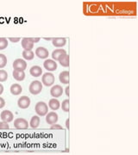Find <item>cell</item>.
I'll list each match as a JSON object with an SVG mask.
<instances>
[{"label":"cell","mask_w":138,"mask_h":155,"mask_svg":"<svg viewBox=\"0 0 138 155\" xmlns=\"http://www.w3.org/2000/svg\"><path fill=\"white\" fill-rule=\"evenodd\" d=\"M49 106L51 110H59V108L61 107V104L58 100L56 98H52L49 100Z\"/></svg>","instance_id":"d6986e66"},{"label":"cell","mask_w":138,"mask_h":155,"mask_svg":"<svg viewBox=\"0 0 138 155\" xmlns=\"http://www.w3.org/2000/svg\"><path fill=\"white\" fill-rule=\"evenodd\" d=\"M8 47V41L6 38H0V50L5 49Z\"/></svg>","instance_id":"d4e9b609"},{"label":"cell","mask_w":138,"mask_h":155,"mask_svg":"<svg viewBox=\"0 0 138 155\" xmlns=\"http://www.w3.org/2000/svg\"><path fill=\"white\" fill-rule=\"evenodd\" d=\"M5 106V101L4 98L0 97V109L4 108Z\"/></svg>","instance_id":"f1b7e54d"},{"label":"cell","mask_w":138,"mask_h":155,"mask_svg":"<svg viewBox=\"0 0 138 155\" xmlns=\"http://www.w3.org/2000/svg\"><path fill=\"white\" fill-rule=\"evenodd\" d=\"M46 122L48 124L52 125L58 122V115L55 112H49L46 115Z\"/></svg>","instance_id":"8fae6325"},{"label":"cell","mask_w":138,"mask_h":155,"mask_svg":"<svg viewBox=\"0 0 138 155\" xmlns=\"http://www.w3.org/2000/svg\"><path fill=\"white\" fill-rule=\"evenodd\" d=\"M10 91H11V94L14 95V96H17V95L21 94V92L22 91V88L20 84H12L11 86Z\"/></svg>","instance_id":"9a60e30c"},{"label":"cell","mask_w":138,"mask_h":155,"mask_svg":"<svg viewBox=\"0 0 138 155\" xmlns=\"http://www.w3.org/2000/svg\"><path fill=\"white\" fill-rule=\"evenodd\" d=\"M13 68L14 70H19V71H24L27 68V63L24 60L17 59L13 62Z\"/></svg>","instance_id":"277c9868"},{"label":"cell","mask_w":138,"mask_h":155,"mask_svg":"<svg viewBox=\"0 0 138 155\" xmlns=\"http://www.w3.org/2000/svg\"><path fill=\"white\" fill-rule=\"evenodd\" d=\"M10 127L8 122H0V129H8Z\"/></svg>","instance_id":"4316f807"},{"label":"cell","mask_w":138,"mask_h":155,"mask_svg":"<svg viewBox=\"0 0 138 155\" xmlns=\"http://www.w3.org/2000/svg\"><path fill=\"white\" fill-rule=\"evenodd\" d=\"M66 127L67 129H69V119H67L66 122Z\"/></svg>","instance_id":"d6a6232c"},{"label":"cell","mask_w":138,"mask_h":155,"mask_svg":"<svg viewBox=\"0 0 138 155\" xmlns=\"http://www.w3.org/2000/svg\"><path fill=\"white\" fill-rule=\"evenodd\" d=\"M59 79H60L61 83L64 84H69V72L68 71L61 72L59 75Z\"/></svg>","instance_id":"5bb4252c"},{"label":"cell","mask_w":138,"mask_h":155,"mask_svg":"<svg viewBox=\"0 0 138 155\" xmlns=\"http://www.w3.org/2000/svg\"><path fill=\"white\" fill-rule=\"evenodd\" d=\"M3 92H4V86H3V84H0V95L2 94Z\"/></svg>","instance_id":"1f68e13d"},{"label":"cell","mask_w":138,"mask_h":155,"mask_svg":"<svg viewBox=\"0 0 138 155\" xmlns=\"http://www.w3.org/2000/svg\"><path fill=\"white\" fill-rule=\"evenodd\" d=\"M29 72H30V74H31L33 77H40V76L42 75V69L40 67H38V66H34V67H32L30 68Z\"/></svg>","instance_id":"2e32d148"},{"label":"cell","mask_w":138,"mask_h":155,"mask_svg":"<svg viewBox=\"0 0 138 155\" xmlns=\"http://www.w3.org/2000/svg\"><path fill=\"white\" fill-rule=\"evenodd\" d=\"M13 78L17 80V81H22L25 78V73L23 71H19V70H14L13 71Z\"/></svg>","instance_id":"e0dca14e"},{"label":"cell","mask_w":138,"mask_h":155,"mask_svg":"<svg viewBox=\"0 0 138 155\" xmlns=\"http://www.w3.org/2000/svg\"><path fill=\"white\" fill-rule=\"evenodd\" d=\"M0 117H1V119H2L3 122H12L13 119H14V116H13L12 112H11L10 110L3 111V112L1 113V115H0Z\"/></svg>","instance_id":"30bf717a"},{"label":"cell","mask_w":138,"mask_h":155,"mask_svg":"<svg viewBox=\"0 0 138 155\" xmlns=\"http://www.w3.org/2000/svg\"><path fill=\"white\" fill-rule=\"evenodd\" d=\"M66 50L64 49H61V48H59V49H55L53 53H52V58H53V60L55 61H58L61 59L62 56L66 55Z\"/></svg>","instance_id":"7c38bea8"},{"label":"cell","mask_w":138,"mask_h":155,"mask_svg":"<svg viewBox=\"0 0 138 155\" xmlns=\"http://www.w3.org/2000/svg\"><path fill=\"white\" fill-rule=\"evenodd\" d=\"M39 124H40V117L37 116H33L30 120V122H29L30 127H33V128H36L39 126Z\"/></svg>","instance_id":"44dd1931"},{"label":"cell","mask_w":138,"mask_h":155,"mask_svg":"<svg viewBox=\"0 0 138 155\" xmlns=\"http://www.w3.org/2000/svg\"><path fill=\"white\" fill-rule=\"evenodd\" d=\"M14 127L17 129H26L29 127V123L23 118H17L14 121Z\"/></svg>","instance_id":"8992f818"},{"label":"cell","mask_w":138,"mask_h":155,"mask_svg":"<svg viewBox=\"0 0 138 155\" xmlns=\"http://www.w3.org/2000/svg\"><path fill=\"white\" fill-rule=\"evenodd\" d=\"M50 94L53 97H60L61 95L63 94V89L61 87V85L59 84H55L54 85L51 90H50Z\"/></svg>","instance_id":"52a82bcc"},{"label":"cell","mask_w":138,"mask_h":155,"mask_svg":"<svg viewBox=\"0 0 138 155\" xmlns=\"http://www.w3.org/2000/svg\"><path fill=\"white\" fill-rule=\"evenodd\" d=\"M61 109L64 112H68L69 111V99L64 100L61 104Z\"/></svg>","instance_id":"603a6c76"},{"label":"cell","mask_w":138,"mask_h":155,"mask_svg":"<svg viewBox=\"0 0 138 155\" xmlns=\"http://www.w3.org/2000/svg\"><path fill=\"white\" fill-rule=\"evenodd\" d=\"M22 57L26 61H31L35 57V54L32 50H23L22 52Z\"/></svg>","instance_id":"ffe728a7"},{"label":"cell","mask_w":138,"mask_h":155,"mask_svg":"<svg viewBox=\"0 0 138 155\" xmlns=\"http://www.w3.org/2000/svg\"><path fill=\"white\" fill-rule=\"evenodd\" d=\"M22 48L24 50H31L34 48V43L29 38H23L21 41Z\"/></svg>","instance_id":"4fadbf2b"},{"label":"cell","mask_w":138,"mask_h":155,"mask_svg":"<svg viewBox=\"0 0 138 155\" xmlns=\"http://www.w3.org/2000/svg\"><path fill=\"white\" fill-rule=\"evenodd\" d=\"M35 110L40 116H44L49 113V107L44 102H38L35 106Z\"/></svg>","instance_id":"6da1fadb"},{"label":"cell","mask_w":138,"mask_h":155,"mask_svg":"<svg viewBox=\"0 0 138 155\" xmlns=\"http://www.w3.org/2000/svg\"><path fill=\"white\" fill-rule=\"evenodd\" d=\"M9 40L11 41V42H13V43H14V42H18V41H19L21 39L18 38V37H17V38H12V37H10V38H9Z\"/></svg>","instance_id":"f546056e"},{"label":"cell","mask_w":138,"mask_h":155,"mask_svg":"<svg viewBox=\"0 0 138 155\" xmlns=\"http://www.w3.org/2000/svg\"><path fill=\"white\" fill-rule=\"evenodd\" d=\"M55 75L51 72H46L42 75V83L47 87L52 86L55 84Z\"/></svg>","instance_id":"3957f363"},{"label":"cell","mask_w":138,"mask_h":155,"mask_svg":"<svg viewBox=\"0 0 138 155\" xmlns=\"http://www.w3.org/2000/svg\"><path fill=\"white\" fill-rule=\"evenodd\" d=\"M30 39V41L33 42V43H36V42H38L39 41H40V38H29Z\"/></svg>","instance_id":"4dcf8cb0"},{"label":"cell","mask_w":138,"mask_h":155,"mask_svg":"<svg viewBox=\"0 0 138 155\" xmlns=\"http://www.w3.org/2000/svg\"><path fill=\"white\" fill-rule=\"evenodd\" d=\"M8 78V73L5 70H0V82H5Z\"/></svg>","instance_id":"484cf974"},{"label":"cell","mask_w":138,"mask_h":155,"mask_svg":"<svg viewBox=\"0 0 138 155\" xmlns=\"http://www.w3.org/2000/svg\"><path fill=\"white\" fill-rule=\"evenodd\" d=\"M66 96H69V86H67L66 88Z\"/></svg>","instance_id":"836d02e7"},{"label":"cell","mask_w":138,"mask_h":155,"mask_svg":"<svg viewBox=\"0 0 138 155\" xmlns=\"http://www.w3.org/2000/svg\"><path fill=\"white\" fill-rule=\"evenodd\" d=\"M17 105L21 109H27L30 105V98L27 96H22L17 101Z\"/></svg>","instance_id":"5b68a950"},{"label":"cell","mask_w":138,"mask_h":155,"mask_svg":"<svg viewBox=\"0 0 138 155\" xmlns=\"http://www.w3.org/2000/svg\"><path fill=\"white\" fill-rule=\"evenodd\" d=\"M35 55L38 57L39 59H47L49 55V50L45 48L42 47H39L35 50Z\"/></svg>","instance_id":"ba28073f"},{"label":"cell","mask_w":138,"mask_h":155,"mask_svg":"<svg viewBox=\"0 0 138 155\" xmlns=\"http://www.w3.org/2000/svg\"><path fill=\"white\" fill-rule=\"evenodd\" d=\"M7 64V57L5 54H0V68H4Z\"/></svg>","instance_id":"cb8c5ba5"},{"label":"cell","mask_w":138,"mask_h":155,"mask_svg":"<svg viewBox=\"0 0 138 155\" xmlns=\"http://www.w3.org/2000/svg\"><path fill=\"white\" fill-rule=\"evenodd\" d=\"M52 42H53V45L56 48H61L66 45V40L65 38H53Z\"/></svg>","instance_id":"ac0fdd59"},{"label":"cell","mask_w":138,"mask_h":155,"mask_svg":"<svg viewBox=\"0 0 138 155\" xmlns=\"http://www.w3.org/2000/svg\"><path fill=\"white\" fill-rule=\"evenodd\" d=\"M44 40H46V41H52L53 39L52 38H44Z\"/></svg>","instance_id":"e575fe53"},{"label":"cell","mask_w":138,"mask_h":155,"mask_svg":"<svg viewBox=\"0 0 138 155\" xmlns=\"http://www.w3.org/2000/svg\"><path fill=\"white\" fill-rule=\"evenodd\" d=\"M29 91L32 95H38L42 91V83L38 80H35L29 84Z\"/></svg>","instance_id":"7a4b0ae2"},{"label":"cell","mask_w":138,"mask_h":155,"mask_svg":"<svg viewBox=\"0 0 138 155\" xmlns=\"http://www.w3.org/2000/svg\"><path fill=\"white\" fill-rule=\"evenodd\" d=\"M43 67H45L46 70L53 72L57 69V63L54 60H46L43 63Z\"/></svg>","instance_id":"9c48e42d"},{"label":"cell","mask_w":138,"mask_h":155,"mask_svg":"<svg viewBox=\"0 0 138 155\" xmlns=\"http://www.w3.org/2000/svg\"><path fill=\"white\" fill-rule=\"evenodd\" d=\"M50 128H51V129H63L61 125L56 124V123H55V124H52V126L50 127Z\"/></svg>","instance_id":"83f0119b"},{"label":"cell","mask_w":138,"mask_h":155,"mask_svg":"<svg viewBox=\"0 0 138 155\" xmlns=\"http://www.w3.org/2000/svg\"><path fill=\"white\" fill-rule=\"evenodd\" d=\"M59 62L62 67H69V56L66 54V55L62 56L61 59L59 60Z\"/></svg>","instance_id":"7402d4cb"}]
</instances>
